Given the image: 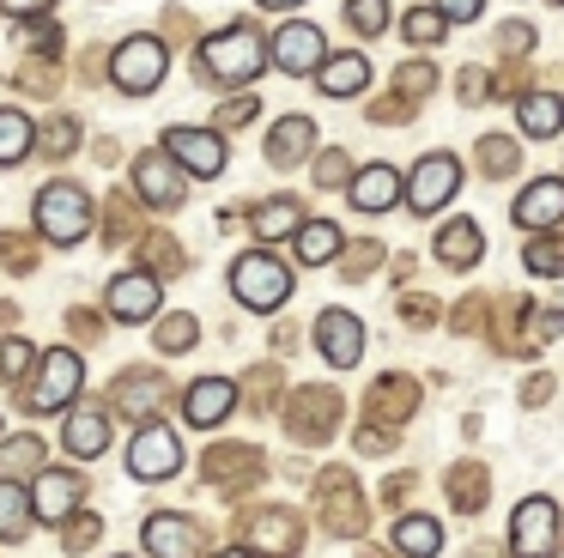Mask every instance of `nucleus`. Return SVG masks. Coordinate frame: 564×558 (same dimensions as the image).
<instances>
[{
    "mask_svg": "<svg viewBox=\"0 0 564 558\" xmlns=\"http://www.w3.org/2000/svg\"><path fill=\"white\" fill-rule=\"evenodd\" d=\"M261 67H268V49H261V36L243 31V24H231V31L200 43V73L219 79V85H256Z\"/></svg>",
    "mask_w": 564,
    "mask_h": 558,
    "instance_id": "obj_1",
    "label": "nucleus"
},
{
    "mask_svg": "<svg viewBox=\"0 0 564 558\" xmlns=\"http://www.w3.org/2000/svg\"><path fill=\"white\" fill-rule=\"evenodd\" d=\"M37 230L50 243H79L91 230V194L79 182H50L37 194Z\"/></svg>",
    "mask_w": 564,
    "mask_h": 558,
    "instance_id": "obj_2",
    "label": "nucleus"
},
{
    "mask_svg": "<svg viewBox=\"0 0 564 558\" xmlns=\"http://www.w3.org/2000/svg\"><path fill=\"white\" fill-rule=\"evenodd\" d=\"M231 291L249 310H280V303L292 298V267H280L268 249H249L243 261L231 267Z\"/></svg>",
    "mask_w": 564,
    "mask_h": 558,
    "instance_id": "obj_3",
    "label": "nucleus"
},
{
    "mask_svg": "<svg viewBox=\"0 0 564 558\" xmlns=\"http://www.w3.org/2000/svg\"><path fill=\"white\" fill-rule=\"evenodd\" d=\"M164 67H171V55H164V43H159V36H128V43L116 49V61H110L116 85H122V92H134V97L159 92Z\"/></svg>",
    "mask_w": 564,
    "mask_h": 558,
    "instance_id": "obj_4",
    "label": "nucleus"
},
{
    "mask_svg": "<svg viewBox=\"0 0 564 558\" xmlns=\"http://www.w3.org/2000/svg\"><path fill=\"white\" fill-rule=\"evenodd\" d=\"M79 383H86V364H79L67 346H55L50 358L37 364V383H31L25 407L31 412H55V407H67V400L79 395Z\"/></svg>",
    "mask_w": 564,
    "mask_h": 558,
    "instance_id": "obj_5",
    "label": "nucleus"
},
{
    "mask_svg": "<svg viewBox=\"0 0 564 558\" xmlns=\"http://www.w3.org/2000/svg\"><path fill=\"white\" fill-rule=\"evenodd\" d=\"M558 546V504L552 497H522L516 504V528H510V552L516 558H552Z\"/></svg>",
    "mask_w": 564,
    "mask_h": 558,
    "instance_id": "obj_6",
    "label": "nucleus"
},
{
    "mask_svg": "<svg viewBox=\"0 0 564 558\" xmlns=\"http://www.w3.org/2000/svg\"><path fill=\"white\" fill-rule=\"evenodd\" d=\"M183 468V443H176L171 425H140L134 443H128V473L134 480H171Z\"/></svg>",
    "mask_w": 564,
    "mask_h": 558,
    "instance_id": "obj_7",
    "label": "nucleus"
},
{
    "mask_svg": "<svg viewBox=\"0 0 564 558\" xmlns=\"http://www.w3.org/2000/svg\"><path fill=\"white\" fill-rule=\"evenodd\" d=\"M455 189H462V164H455L449 152H431V158H419V170L406 176V206H413V213H437L443 201H455Z\"/></svg>",
    "mask_w": 564,
    "mask_h": 558,
    "instance_id": "obj_8",
    "label": "nucleus"
},
{
    "mask_svg": "<svg viewBox=\"0 0 564 558\" xmlns=\"http://www.w3.org/2000/svg\"><path fill=\"white\" fill-rule=\"evenodd\" d=\"M79 497H86V480H79L74 468H43L37 485H31V509H37V522H67L79 509Z\"/></svg>",
    "mask_w": 564,
    "mask_h": 558,
    "instance_id": "obj_9",
    "label": "nucleus"
},
{
    "mask_svg": "<svg viewBox=\"0 0 564 558\" xmlns=\"http://www.w3.org/2000/svg\"><path fill=\"white\" fill-rule=\"evenodd\" d=\"M164 152H171L188 176H219L225 170V140L207 128H171L164 133Z\"/></svg>",
    "mask_w": 564,
    "mask_h": 558,
    "instance_id": "obj_10",
    "label": "nucleus"
},
{
    "mask_svg": "<svg viewBox=\"0 0 564 558\" xmlns=\"http://www.w3.org/2000/svg\"><path fill=\"white\" fill-rule=\"evenodd\" d=\"M273 61H280V73H322V61H328V43H322L316 24H280V36H273Z\"/></svg>",
    "mask_w": 564,
    "mask_h": 558,
    "instance_id": "obj_11",
    "label": "nucleus"
},
{
    "mask_svg": "<svg viewBox=\"0 0 564 558\" xmlns=\"http://www.w3.org/2000/svg\"><path fill=\"white\" fill-rule=\"evenodd\" d=\"M147 552L152 558H200V528L188 516H171V509H159V516H147Z\"/></svg>",
    "mask_w": 564,
    "mask_h": 558,
    "instance_id": "obj_12",
    "label": "nucleus"
},
{
    "mask_svg": "<svg viewBox=\"0 0 564 558\" xmlns=\"http://www.w3.org/2000/svg\"><path fill=\"white\" fill-rule=\"evenodd\" d=\"M316 346H322V358H328V364L352 371L358 352H365V328H358V315H346V310H322V322H316Z\"/></svg>",
    "mask_w": 564,
    "mask_h": 558,
    "instance_id": "obj_13",
    "label": "nucleus"
},
{
    "mask_svg": "<svg viewBox=\"0 0 564 558\" xmlns=\"http://www.w3.org/2000/svg\"><path fill=\"white\" fill-rule=\"evenodd\" d=\"M110 315L116 322H152V315H159V273L110 279Z\"/></svg>",
    "mask_w": 564,
    "mask_h": 558,
    "instance_id": "obj_14",
    "label": "nucleus"
},
{
    "mask_svg": "<svg viewBox=\"0 0 564 558\" xmlns=\"http://www.w3.org/2000/svg\"><path fill=\"white\" fill-rule=\"evenodd\" d=\"M516 225L522 230H552L564 225V182H528L522 194H516Z\"/></svg>",
    "mask_w": 564,
    "mask_h": 558,
    "instance_id": "obj_15",
    "label": "nucleus"
},
{
    "mask_svg": "<svg viewBox=\"0 0 564 558\" xmlns=\"http://www.w3.org/2000/svg\"><path fill=\"white\" fill-rule=\"evenodd\" d=\"M134 189L147 194L152 206H176L183 201V170H176V158L171 152H147L134 164Z\"/></svg>",
    "mask_w": 564,
    "mask_h": 558,
    "instance_id": "obj_16",
    "label": "nucleus"
},
{
    "mask_svg": "<svg viewBox=\"0 0 564 558\" xmlns=\"http://www.w3.org/2000/svg\"><path fill=\"white\" fill-rule=\"evenodd\" d=\"M394 201H401V170L394 164H365L352 176V206L358 213H389Z\"/></svg>",
    "mask_w": 564,
    "mask_h": 558,
    "instance_id": "obj_17",
    "label": "nucleus"
},
{
    "mask_svg": "<svg viewBox=\"0 0 564 558\" xmlns=\"http://www.w3.org/2000/svg\"><path fill=\"white\" fill-rule=\"evenodd\" d=\"M231 407H237V388L225 383V376H200V383L183 395V412H188V425H200V431H207V425H219Z\"/></svg>",
    "mask_w": 564,
    "mask_h": 558,
    "instance_id": "obj_18",
    "label": "nucleus"
},
{
    "mask_svg": "<svg viewBox=\"0 0 564 558\" xmlns=\"http://www.w3.org/2000/svg\"><path fill=\"white\" fill-rule=\"evenodd\" d=\"M62 443H67V455H79V461L104 455V443H110V412H98V407H86V412H67V431H62Z\"/></svg>",
    "mask_w": 564,
    "mask_h": 558,
    "instance_id": "obj_19",
    "label": "nucleus"
},
{
    "mask_svg": "<svg viewBox=\"0 0 564 558\" xmlns=\"http://www.w3.org/2000/svg\"><path fill=\"white\" fill-rule=\"evenodd\" d=\"M516 121H522L528 140H552V133L564 128V97L558 92H528L522 104H516Z\"/></svg>",
    "mask_w": 564,
    "mask_h": 558,
    "instance_id": "obj_20",
    "label": "nucleus"
},
{
    "mask_svg": "<svg viewBox=\"0 0 564 558\" xmlns=\"http://www.w3.org/2000/svg\"><path fill=\"white\" fill-rule=\"evenodd\" d=\"M316 85L328 97H352V92H365V85H370V61L365 55H328V61H322V73H316Z\"/></svg>",
    "mask_w": 564,
    "mask_h": 558,
    "instance_id": "obj_21",
    "label": "nucleus"
},
{
    "mask_svg": "<svg viewBox=\"0 0 564 558\" xmlns=\"http://www.w3.org/2000/svg\"><path fill=\"white\" fill-rule=\"evenodd\" d=\"M437 546H443V522L437 516L394 522V552H401V558H437Z\"/></svg>",
    "mask_w": 564,
    "mask_h": 558,
    "instance_id": "obj_22",
    "label": "nucleus"
},
{
    "mask_svg": "<svg viewBox=\"0 0 564 558\" xmlns=\"http://www.w3.org/2000/svg\"><path fill=\"white\" fill-rule=\"evenodd\" d=\"M297 218H304V206H297L292 194H273V201H261V206H256V237H261V243L297 237Z\"/></svg>",
    "mask_w": 564,
    "mask_h": 558,
    "instance_id": "obj_23",
    "label": "nucleus"
},
{
    "mask_svg": "<svg viewBox=\"0 0 564 558\" xmlns=\"http://www.w3.org/2000/svg\"><path fill=\"white\" fill-rule=\"evenodd\" d=\"M37 480L43 473V437L37 431H25V437H7L0 443V480Z\"/></svg>",
    "mask_w": 564,
    "mask_h": 558,
    "instance_id": "obj_24",
    "label": "nucleus"
},
{
    "mask_svg": "<svg viewBox=\"0 0 564 558\" xmlns=\"http://www.w3.org/2000/svg\"><path fill=\"white\" fill-rule=\"evenodd\" d=\"M249 540H256L261 552H273V558H292L297 552V522L280 516V509H268V516L249 522Z\"/></svg>",
    "mask_w": 564,
    "mask_h": 558,
    "instance_id": "obj_25",
    "label": "nucleus"
},
{
    "mask_svg": "<svg viewBox=\"0 0 564 558\" xmlns=\"http://www.w3.org/2000/svg\"><path fill=\"white\" fill-rule=\"evenodd\" d=\"M437 255L449 267H474L479 261V225L474 218H449V225L437 230Z\"/></svg>",
    "mask_w": 564,
    "mask_h": 558,
    "instance_id": "obj_26",
    "label": "nucleus"
},
{
    "mask_svg": "<svg viewBox=\"0 0 564 558\" xmlns=\"http://www.w3.org/2000/svg\"><path fill=\"white\" fill-rule=\"evenodd\" d=\"M31 492L19 480H0V540H25V528H31Z\"/></svg>",
    "mask_w": 564,
    "mask_h": 558,
    "instance_id": "obj_27",
    "label": "nucleus"
},
{
    "mask_svg": "<svg viewBox=\"0 0 564 558\" xmlns=\"http://www.w3.org/2000/svg\"><path fill=\"white\" fill-rule=\"evenodd\" d=\"M310 146H316V128H310L304 116H285L280 128H273V140H268V158L273 164H297Z\"/></svg>",
    "mask_w": 564,
    "mask_h": 558,
    "instance_id": "obj_28",
    "label": "nucleus"
},
{
    "mask_svg": "<svg viewBox=\"0 0 564 558\" xmlns=\"http://www.w3.org/2000/svg\"><path fill=\"white\" fill-rule=\"evenodd\" d=\"M297 255H304V267H322L340 255V225H328V218H310V225H297Z\"/></svg>",
    "mask_w": 564,
    "mask_h": 558,
    "instance_id": "obj_29",
    "label": "nucleus"
},
{
    "mask_svg": "<svg viewBox=\"0 0 564 558\" xmlns=\"http://www.w3.org/2000/svg\"><path fill=\"white\" fill-rule=\"evenodd\" d=\"M159 400H164V376H122L116 383V412H159Z\"/></svg>",
    "mask_w": 564,
    "mask_h": 558,
    "instance_id": "obj_30",
    "label": "nucleus"
},
{
    "mask_svg": "<svg viewBox=\"0 0 564 558\" xmlns=\"http://www.w3.org/2000/svg\"><path fill=\"white\" fill-rule=\"evenodd\" d=\"M31 146H37V128H31V116H19V109H0V164H19Z\"/></svg>",
    "mask_w": 564,
    "mask_h": 558,
    "instance_id": "obj_31",
    "label": "nucleus"
},
{
    "mask_svg": "<svg viewBox=\"0 0 564 558\" xmlns=\"http://www.w3.org/2000/svg\"><path fill=\"white\" fill-rule=\"evenodd\" d=\"M522 261H528V273L558 279V273H564V243H558V237H534V243L522 249Z\"/></svg>",
    "mask_w": 564,
    "mask_h": 558,
    "instance_id": "obj_32",
    "label": "nucleus"
},
{
    "mask_svg": "<svg viewBox=\"0 0 564 558\" xmlns=\"http://www.w3.org/2000/svg\"><path fill=\"white\" fill-rule=\"evenodd\" d=\"M346 19H352L365 36H382L389 31V0H346Z\"/></svg>",
    "mask_w": 564,
    "mask_h": 558,
    "instance_id": "obj_33",
    "label": "nucleus"
},
{
    "mask_svg": "<svg viewBox=\"0 0 564 558\" xmlns=\"http://www.w3.org/2000/svg\"><path fill=\"white\" fill-rule=\"evenodd\" d=\"M443 24H449V19H443V7H413V12H406V36H413V43H437Z\"/></svg>",
    "mask_w": 564,
    "mask_h": 558,
    "instance_id": "obj_34",
    "label": "nucleus"
},
{
    "mask_svg": "<svg viewBox=\"0 0 564 558\" xmlns=\"http://www.w3.org/2000/svg\"><path fill=\"white\" fill-rule=\"evenodd\" d=\"M195 334H200V328H195V315H164V322H159V346H164V352L195 346Z\"/></svg>",
    "mask_w": 564,
    "mask_h": 558,
    "instance_id": "obj_35",
    "label": "nucleus"
},
{
    "mask_svg": "<svg viewBox=\"0 0 564 558\" xmlns=\"http://www.w3.org/2000/svg\"><path fill=\"white\" fill-rule=\"evenodd\" d=\"M37 146H43L50 158H62V152H74V146H79V128H74V121H50Z\"/></svg>",
    "mask_w": 564,
    "mask_h": 558,
    "instance_id": "obj_36",
    "label": "nucleus"
},
{
    "mask_svg": "<svg viewBox=\"0 0 564 558\" xmlns=\"http://www.w3.org/2000/svg\"><path fill=\"white\" fill-rule=\"evenodd\" d=\"M25 364H31L25 340H7V346H0V376H13V383H19V376H25Z\"/></svg>",
    "mask_w": 564,
    "mask_h": 558,
    "instance_id": "obj_37",
    "label": "nucleus"
},
{
    "mask_svg": "<svg viewBox=\"0 0 564 558\" xmlns=\"http://www.w3.org/2000/svg\"><path fill=\"white\" fill-rule=\"evenodd\" d=\"M256 116H261V104H256V97H231V104L219 109V121H225V128H243V121H256Z\"/></svg>",
    "mask_w": 564,
    "mask_h": 558,
    "instance_id": "obj_38",
    "label": "nucleus"
},
{
    "mask_svg": "<svg viewBox=\"0 0 564 558\" xmlns=\"http://www.w3.org/2000/svg\"><path fill=\"white\" fill-rule=\"evenodd\" d=\"M486 164H491V176H510V170H516V146L510 140H486Z\"/></svg>",
    "mask_w": 564,
    "mask_h": 558,
    "instance_id": "obj_39",
    "label": "nucleus"
},
{
    "mask_svg": "<svg viewBox=\"0 0 564 558\" xmlns=\"http://www.w3.org/2000/svg\"><path fill=\"white\" fill-rule=\"evenodd\" d=\"M437 7H443V19H449V24H467V19H479L486 0H437Z\"/></svg>",
    "mask_w": 564,
    "mask_h": 558,
    "instance_id": "obj_40",
    "label": "nucleus"
},
{
    "mask_svg": "<svg viewBox=\"0 0 564 558\" xmlns=\"http://www.w3.org/2000/svg\"><path fill=\"white\" fill-rule=\"evenodd\" d=\"M316 182H322V189H340V182H346V158L328 152V158H322V170H316Z\"/></svg>",
    "mask_w": 564,
    "mask_h": 558,
    "instance_id": "obj_41",
    "label": "nucleus"
},
{
    "mask_svg": "<svg viewBox=\"0 0 564 558\" xmlns=\"http://www.w3.org/2000/svg\"><path fill=\"white\" fill-rule=\"evenodd\" d=\"M91 540H98V516H86V522L67 528V546H74V552H79V546H91Z\"/></svg>",
    "mask_w": 564,
    "mask_h": 558,
    "instance_id": "obj_42",
    "label": "nucleus"
},
{
    "mask_svg": "<svg viewBox=\"0 0 564 558\" xmlns=\"http://www.w3.org/2000/svg\"><path fill=\"white\" fill-rule=\"evenodd\" d=\"M0 7H13V12H43V7H55V0H0Z\"/></svg>",
    "mask_w": 564,
    "mask_h": 558,
    "instance_id": "obj_43",
    "label": "nucleus"
},
{
    "mask_svg": "<svg viewBox=\"0 0 564 558\" xmlns=\"http://www.w3.org/2000/svg\"><path fill=\"white\" fill-rule=\"evenodd\" d=\"M261 7H297V0H261Z\"/></svg>",
    "mask_w": 564,
    "mask_h": 558,
    "instance_id": "obj_44",
    "label": "nucleus"
},
{
    "mask_svg": "<svg viewBox=\"0 0 564 558\" xmlns=\"http://www.w3.org/2000/svg\"><path fill=\"white\" fill-rule=\"evenodd\" d=\"M219 558H249V552H219Z\"/></svg>",
    "mask_w": 564,
    "mask_h": 558,
    "instance_id": "obj_45",
    "label": "nucleus"
},
{
    "mask_svg": "<svg viewBox=\"0 0 564 558\" xmlns=\"http://www.w3.org/2000/svg\"><path fill=\"white\" fill-rule=\"evenodd\" d=\"M0 431H7V425H0Z\"/></svg>",
    "mask_w": 564,
    "mask_h": 558,
    "instance_id": "obj_46",
    "label": "nucleus"
},
{
    "mask_svg": "<svg viewBox=\"0 0 564 558\" xmlns=\"http://www.w3.org/2000/svg\"><path fill=\"white\" fill-rule=\"evenodd\" d=\"M558 7H564V0H558Z\"/></svg>",
    "mask_w": 564,
    "mask_h": 558,
    "instance_id": "obj_47",
    "label": "nucleus"
}]
</instances>
